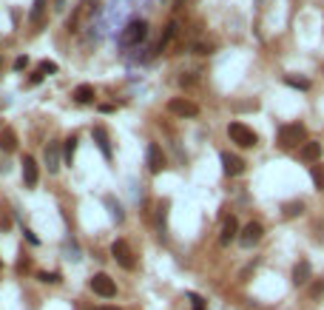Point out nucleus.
Instances as JSON below:
<instances>
[{"instance_id": "1", "label": "nucleus", "mask_w": 324, "mask_h": 310, "mask_svg": "<svg viewBox=\"0 0 324 310\" xmlns=\"http://www.w3.org/2000/svg\"><path fill=\"white\" fill-rule=\"evenodd\" d=\"M148 35V23L145 20H131L120 35V46H139Z\"/></svg>"}, {"instance_id": "2", "label": "nucleus", "mask_w": 324, "mask_h": 310, "mask_svg": "<svg viewBox=\"0 0 324 310\" xmlns=\"http://www.w3.org/2000/svg\"><path fill=\"white\" fill-rule=\"evenodd\" d=\"M228 137H231L236 145H242V148H253V145L259 143L256 131L247 128L245 123H231V125H228Z\"/></svg>"}, {"instance_id": "3", "label": "nucleus", "mask_w": 324, "mask_h": 310, "mask_svg": "<svg viewBox=\"0 0 324 310\" xmlns=\"http://www.w3.org/2000/svg\"><path fill=\"white\" fill-rule=\"evenodd\" d=\"M111 256L117 259V265H123L125 270H134L137 267V259H134V251L125 239H117L114 245H111Z\"/></svg>"}, {"instance_id": "4", "label": "nucleus", "mask_w": 324, "mask_h": 310, "mask_svg": "<svg viewBox=\"0 0 324 310\" xmlns=\"http://www.w3.org/2000/svg\"><path fill=\"white\" fill-rule=\"evenodd\" d=\"M88 288H91L97 296H102V299H114V296H117V285H114V279H111L108 273H97V276H91Z\"/></svg>"}, {"instance_id": "5", "label": "nucleus", "mask_w": 324, "mask_h": 310, "mask_svg": "<svg viewBox=\"0 0 324 310\" xmlns=\"http://www.w3.org/2000/svg\"><path fill=\"white\" fill-rule=\"evenodd\" d=\"M304 140V125L299 123H290V125H281L279 128V145L281 148H293Z\"/></svg>"}, {"instance_id": "6", "label": "nucleus", "mask_w": 324, "mask_h": 310, "mask_svg": "<svg viewBox=\"0 0 324 310\" xmlns=\"http://www.w3.org/2000/svg\"><path fill=\"white\" fill-rule=\"evenodd\" d=\"M168 111L176 117H199V106L185 100V97H173V100L168 102Z\"/></svg>"}, {"instance_id": "7", "label": "nucleus", "mask_w": 324, "mask_h": 310, "mask_svg": "<svg viewBox=\"0 0 324 310\" xmlns=\"http://www.w3.org/2000/svg\"><path fill=\"white\" fill-rule=\"evenodd\" d=\"M145 162H148V171L151 174H162L165 168V154L157 143H148V151H145Z\"/></svg>"}, {"instance_id": "8", "label": "nucleus", "mask_w": 324, "mask_h": 310, "mask_svg": "<svg viewBox=\"0 0 324 310\" xmlns=\"http://www.w3.org/2000/svg\"><path fill=\"white\" fill-rule=\"evenodd\" d=\"M262 236H265V228H262L259 222H247L245 228H242V233H239V242L245 248H250V245H256Z\"/></svg>"}, {"instance_id": "9", "label": "nucleus", "mask_w": 324, "mask_h": 310, "mask_svg": "<svg viewBox=\"0 0 324 310\" xmlns=\"http://www.w3.org/2000/svg\"><path fill=\"white\" fill-rule=\"evenodd\" d=\"M222 171L228 174V177H239V174L245 171V159H239L236 154H231V151H222Z\"/></svg>"}, {"instance_id": "10", "label": "nucleus", "mask_w": 324, "mask_h": 310, "mask_svg": "<svg viewBox=\"0 0 324 310\" xmlns=\"http://www.w3.org/2000/svg\"><path fill=\"white\" fill-rule=\"evenodd\" d=\"M233 239H239V222L231 217V219H225V225H222V233H219V245L228 248Z\"/></svg>"}, {"instance_id": "11", "label": "nucleus", "mask_w": 324, "mask_h": 310, "mask_svg": "<svg viewBox=\"0 0 324 310\" xmlns=\"http://www.w3.org/2000/svg\"><path fill=\"white\" fill-rule=\"evenodd\" d=\"M91 137H94V143L100 145L102 157L111 159V140H108V131L102 128V125H94V128H91Z\"/></svg>"}, {"instance_id": "12", "label": "nucleus", "mask_w": 324, "mask_h": 310, "mask_svg": "<svg viewBox=\"0 0 324 310\" xmlns=\"http://www.w3.org/2000/svg\"><path fill=\"white\" fill-rule=\"evenodd\" d=\"M37 180H40V174H37V162L31 157L23 159V182H26V188H34Z\"/></svg>"}, {"instance_id": "13", "label": "nucleus", "mask_w": 324, "mask_h": 310, "mask_svg": "<svg viewBox=\"0 0 324 310\" xmlns=\"http://www.w3.org/2000/svg\"><path fill=\"white\" fill-rule=\"evenodd\" d=\"M299 157H302L304 162H318V159H321V143H313V140L304 143L302 148H299Z\"/></svg>"}, {"instance_id": "14", "label": "nucleus", "mask_w": 324, "mask_h": 310, "mask_svg": "<svg viewBox=\"0 0 324 310\" xmlns=\"http://www.w3.org/2000/svg\"><path fill=\"white\" fill-rule=\"evenodd\" d=\"M60 143H49L46 145V168H49L51 174L54 171H60Z\"/></svg>"}, {"instance_id": "15", "label": "nucleus", "mask_w": 324, "mask_h": 310, "mask_svg": "<svg viewBox=\"0 0 324 310\" xmlns=\"http://www.w3.org/2000/svg\"><path fill=\"white\" fill-rule=\"evenodd\" d=\"M310 273H313V267H310L307 259L296 262V267H293V285H307V282H310Z\"/></svg>"}, {"instance_id": "16", "label": "nucleus", "mask_w": 324, "mask_h": 310, "mask_svg": "<svg viewBox=\"0 0 324 310\" xmlns=\"http://www.w3.org/2000/svg\"><path fill=\"white\" fill-rule=\"evenodd\" d=\"M17 148V134H15V128H3L0 131V151H6V154H12Z\"/></svg>"}, {"instance_id": "17", "label": "nucleus", "mask_w": 324, "mask_h": 310, "mask_svg": "<svg viewBox=\"0 0 324 310\" xmlns=\"http://www.w3.org/2000/svg\"><path fill=\"white\" fill-rule=\"evenodd\" d=\"M71 97L80 102V106H86V102H91V100H94V86H88V83H80V86L74 88Z\"/></svg>"}, {"instance_id": "18", "label": "nucleus", "mask_w": 324, "mask_h": 310, "mask_svg": "<svg viewBox=\"0 0 324 310\" xmlns=\"http://www.w3.org/2000/svg\"><path fill=\"white\" fill-rule=\"evenodd\" d=\"M77 143H80V140L74 137V134H71V137H65V140H63V159H65V162H71V159H74V151H77Z\"/></svg>"}, {"instance_id": "19", "label": "nucleus", "mask_w": 324, "mask_h": 310, "mask_svg": "<svg viewBox=\"0 0 324 310\" xmlns=\"http://www.w3.org/2000/svg\"><path fill=\"white\" fill-rule=\"evenodd\" d=\"M310 177H313L316 191H324V165H310Z\"/></svg>"}, {"instance_id": "20", "label": "nucleus", "mask_w": 324, "mask_h": 310, "mask_svg": "<svg viewBox=\"0 0 324 310\" xmlns=\"http://www.w3.org/2000/svg\"><path fill=\"white\" fill-rule=\"evenodd\" d=\"M284 83H287L290 88H299V91H307V88H310V80L307 77H293V74H287Z\"/></svg>"}, {"instance_id": "21", "label": "nucleus", "mask_w": 324, "mask_h": 310, "mask_svg": "<svg viewBox=\"0 0 324 310\" xmlns=\"http://www.w3.org/2000/svg\"><path fill=\"white\" fill-rule=\"evenodd\" d=\"M37 279L46 282V285H60V282H63V276H60L57 270H51V273H49V270H40V273H37Z\"/></svg>"}, {"instance_id": "22", "label": "nucleus", "mask_w": 324, "mask_h": 310, "mask_svg": "<svg viewBox=\"0 0 324 310\" xmlns=\"http://www.w3.org/2000/svg\"><path fill=\"white\" fill-rule=\"evenodd\" d=\"M304 211V202H287V205H284V208H281V214H284V217H299V214H302Z\"/></svg>"}, {"instance_id": "23", "label": "nucleus", "mask_w": 324, "mask_h": 310, "mask_svg": "<svg viewBox=\"0 0 324 310\" xmlns=\"http://www.w3.org/2000/svg\"><path fill=\"white\" fill-rule=\"evenodd\" d=\"M43 9H46V0H34V6H31V20H40Z\"/></svg>"}, {"instance_id": "24", "label": "nucleus", "mask_w": 324, "mask_h": 310, "mask_svg": "<svg viewBox=\"0 0 324 310\" xmlns=\"http://www.w3.org/2000/svg\"><path fill=\"white\" fill-rule=\"evenodd\" d=\"M37 72H40V74H54V72H57V63H51V60H43Z\"/></svg>"}, {"instance_id": "25", "label": "nucleus", "mask_w": 324, "mask_h": 310, "mask_svg": "<svg viewBox=\"0 0 324 310\" xmlns=\"http://www.w3.org/2000/svg\"><path fill=\"white\" fill-rule=\"evenodd\" d=\"M188 299H191V304H194V310H205V299H202L199 293H188Z\"/></svg>"}, {"instance_id": "26", "label": "nucleus", "mask_w": 324, "mask_h": 310, "mask_svg": "<svg viewBox=\"0 0 324 310\" xmlns=\"http://www.w3.org/2000/svg\"><path fill=\"white\" fill-rule=\"evenodd\" d=\"M324 293V282H316L313 288H310V296H321Z\"/></svg>"}, {"instance_id": "27", "label": "nucleus", "mask_w": 324, "mask_h": 310, "mask_svg": "<svg viewBox=\"0 0 324 310\" xmlns=\"http://www.w3.org/2000/svg\"><path fill=\"white\" fill-rule=\"evenodd\" d=\"M26 65H29V57H17V60H15V68H17V72H23Z\"/></svg>"}, {"instance_id": "28", "label": "nucleus", "mask_w": 324, "mask_h": 310, "mask_svg": "<svg viewBox=\"0 0 324 310\" xmlns=\"http://www.w3.org/2000/svg\"><path fill=\"white\" fill-rule=\"evenodd\" d=\"M194 83H196V77H185V74L179 77V86H194Z\"/></svg>"}, {"instance_id": "29", "label": "nucleus", "mask_w": 324, "mask_h": 310, "mask_svg": "<svg viewBox=\"0 0 324 310\" xmlns=\"http://www.w3.org/2000/svg\"><path fill=\"white\" fill-rule=\"evenodd\" d=\"M40 80H43V74H40V72H34V74H31V77H29V86H37Z\"/></svg>"}, {"instance_id": "30", "label": "nucleus", "mask_w": 324, "mask_h": 310, "mask_svg": "<svg viewBox=\"0 0 324 310\" xmlns=\"http://www.w3.org/2000/svg\"><path fill=\"white\" fill-rule=\"evenodd\" d=\"M26 267H29V259H20V262H17V273H23Z\"/></svg>"}, {"instance_id": "31", "label": "nucleus", "mask_w": 324, "mask_h": 310, "mask_svg": "<svg viewBox=\"0 0 324 310\" xmlns=\"http://www.w3.org/2000/svg\"><path fill=\"white\" fill-rule=\"evenodd\" d=\"M23 233H26V239H29L31 245H37V236H34V233H31V231H23Z\"/></svg>"}, {"instance_id": "32", "label": "nucleus", "mask_w": 324, "mask_h": 310, "mask_svg": "<svg viewBox=\"0 0 324 310\" xmlns=\"http://www.w3.org/2000/svg\"><path fill=\"white\" fill-rule=\"evenodd\" d=\"M100 310H120V307H100Z\"/></svg>"}, {"instance_id": "33", "label": "nucleus", "mask_w": 324, "mask_h": 310, "mask_svg": "<svg viewBox=\"0 0 324 310\" xmlns=\"http://www.w3.org/2000/svg\"><path fill=\"white\" fill-rule=\"evenodd\" d=\"M0 265H3V262H0Z\"/></svg>"}]
</instances>
